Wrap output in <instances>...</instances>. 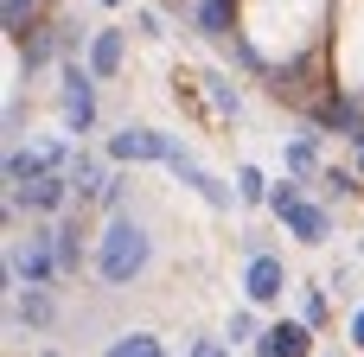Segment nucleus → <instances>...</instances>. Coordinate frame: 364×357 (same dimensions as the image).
I'll return each mask as SVG.
<instances>
[{"label":"nucleus","mask_w":364,"mask_h":357,"mask_svg":"<svg viewBox=\"0 0 364 357\" xmlns=\"http://www.w3.org/2000/svg\"><path fill=\"white\" fill-rule=\"evenodd\" d=\"M147 256H154V243H147V230L134 224V217H109L102 224V236H96V275L109 281V287H128L141 268H147Z\"/></svg>","instance_id":"1"},{"label":"nucleus","mask_w":364,"mask_h":357,"mask_svg":"<svg viewBox=\"0 0 364 357\" xmlns=\"http://www.w3.org/2000/svg\"><path fill=\"white\" fill-rule=\"evenodd\" d=\"M58 109H64V134H90V128H96V70L64 64V77H58Z\"/></svg>","instance_id":"2"},{"label":"nucleus","mask_w":364,"mask_h":357,"mask_svg":"<svg viewBox=\"0 0 364 357\" xmlns=\"http://www.w3.org/2000/svg\"><path fill=\"white\" fill-rule=\"evenodd\" d=\"M173 153H179V141L160 134V128H122V134H109V160H122V166H166Z\"/></svg>","instance_id":"3"},{"label":"nucleus","mask_w":364,"mask_h":357,"mask_svg":"<svg viewBox=\"0 0 364 357\" xmlns=\"http://www.w3.org/2000/svg\"><path fill=\"white\" fill-rule=\"evenodd\" d=\"M51 268H58L51 236H32L26 249H13V256H6V281H13V287H45V281H51Z\"/></svg>","instance_id":"4"},{"label":"nucleus","mask_w":364,"mask_h":357,"mask_svg":"<svg viewBox=\"0 0 364 357\" xmlns=\"http://www.w3.org/2000/svg\"><path fill=\"white\" fill-rule=\"evenodd\" d=\"M243 294H250V307H275V300L288 294V268H282V256H250Z\"/></svg>","instance_id":"5"},{"label":"nucleus","mask_w":364,"mask_h":357,"mask_svg":"<svg viewBox=\"0 0 364 357\" xmlns=\"http://www.w3.org/2000/svg\"><path fill=\"white\" fill-rule=\"evenodd\" d=\"M166 172H173L179 185H192V192H198L205 204H218V211H230V192H224V179H211V172H205V166H198V160H192L186 147H179V153L166 160Z\"/></svg>","instance_id":"6"},{"label":"nucleus","mask_w":364,"mask_h":357,"mask_svg":"<svg viewBox=\"0 0 364 357\" xmlns=\"http://www.w3.org/2000/svg\"><path fill=\"white\" fill-rule=\"evenodd\" d=\"M64 198H70V179L64 172H45V179H32V185L13 192V204H26V211H64Z\"/></svg>","instance_id":"7"},{"label":"nucleus","mask_w":364,"mask_h":357,"mask_svg":"<svg viewBox=\"0 0 364 357\" xmlns=\"http://www.w3.org/2000/svg\"><path fill=\"white\" fill-rule=\"evenodd\" d=\"M256 357H307V326L282 319L275 332H262V345H256Z\"/></svg>","instance_id":"8"},{"label":"nucleus","mask_w":364,"mask_h":357,"mask_svg":"<svg viewBox=\"0 0 364 357\" xmlns=\"http://www.w3.org/2000/svg\"><path fill=\"white\" fill-rule=\"evenodd\" d=\"M282 224H288L301 243H326V211H320V204H307V198H301V204H288V211H282Z\"/></svg>","instance_id":"9"},{"label":"nucleus","mask_w":364,"mask_h":357,"mask_svg":"<svg viewBox=\"0 0 364 357\" xmlns=\"http://www.w3.org/2000/svg\"><path fill=\"white\" fill-rule=\"evenodd\" d=\"M122 57H128L122 32H96V38H90V70H96V77H115V70H122Z\"/></svg>","instance_id":"10"},{"label":"nucleus","mask_w":364,"mask_h":357,"mask_svg":"<svg viewBox=\"0 0 364 357\" xmlns=\"http://www.w3.org/2000/svg\"><path fill=\"white\" fill-rule=\"evenodd\" d=\"M70 185L102 198V192H109V172H102V160H90V153H83V160H70Z\"/></svg>","instance_id":"11"},{"label":"nucleus","mask_w":364,"mask_h":357,"mask_svg":"<svg viewBox=\"0 0 364 357\" xmlns=\"http://www.w3.org/2000/svg\"><path fill=\"white\" fill-rule=\"evenodd\" d=\"M269 192H275V185H269L256 166H237V198H243V204H269Z\"/></svg>","instance_id":"12"},{"label":"nucleus","mask_w":364,"mask_h":357,"mask_svg":"<svg viewBox=\"0 0 364 357\" xmlns=\"http://www.w3.org/2000/svg\"><path fill=\"white\" fill-rule=\"evenodd\" d=\"M211 102H218V115H230V121L243 115V96H237V83H230V77H211Z\"/></svg>","instance_id":"13"},{"label":"nucleus","mask_w":364,"mask_h":357,"mask_svg":"<svg viewBox=\"0 0 364 357\" xmlns=\"http://www.w3.org/2000/svg\"><path fill=\"white\" fill-rule=\"evenodd\" d=\"M102 357H160V345H154L147 332H128V339H115Z\"/></svg>","instance_id":"14"},{"label":"nucleus","mask_w":364,"mask_h":357,"mask_svg":"<svg viewBox=\"0 0 364 357\" xmlns=\"http://www.w3.org/2000/svg\"><path fill=\"white\" fill-rule=\"evenodd\" d=\"M314 160H320V141H314V134H301V141H288V166H294V172H307Z\"/></svg>","instance_id":"15"},{"label":"nucleus","mask_w":364,"mask_h":357,"mask_svg":"<svg viewBox=\"0 0 364 357\" xmlns=\"http://www.w3.org/2000/svg\"><path fill=\"white\" fill-rule=\"evenodd\" d=\"M19 313H26L32 326H51V300H45V287H26V300H19Z\"/></svg>","instance_id":"16"},{"label":"nucleus","mask_w":364,"mask_h":357,"mask_svg":"<svg viewBox=\"0 0 364 357\" xmlns=\"http://www.w3.org/2000/svg\"><path fill=\"white\" fill-rule=\"evenodd\" d=\"M269 204H275V217H282V211H288V204H301V185H294V179H282V185H275V192H269Z\"/></svg>","instance_id":"17"},{"label":"nucleus","mask_w":364,"mask_h":357,"mask_svg":"<svg viewBox=\"0 0 364 357\" xmlns=\"http://www.w3.org/2000/svg\"><path fill=\"white\" fill-rule=\"evenodd\" d=\"M243 339H256V313H250V307L230 313V345H243Z\"/></svg>","instance_id":"18"},{"label":"nucleus","mask_w":364,"mask_h":357,"mask_svg":"<svg viewBox=\"0 0 364 357\" xmlns=\"http://www.w3.org/2000/svg\"><path fill=\"white\" fill-rule=\"evenodd\" d=\"M301 313H307V319H301V326H320V319H326V294H320V287H314V294H307V307H301Z\"/></svg>","instance_id":"19"},{"label":"nucleus","mask_w":364,"mask_h":357,"mask_svg":"<svg viewBox=\"0 0 364 357\" xmlns=\"http://www.w3.org/2000/svg\"><path fill=\"white\" fill-rule=\"evenodd\" d=\"M352 345H358V351H364V307H358V313H352Z\"/></svg>","instance_id":"20"},{"label":"nucleus","mask_w":364,"mask_h":357,"mask_svg":"<svg viewBox=\"0 0 364 357\" xmlns=\"http://www.w3.org/2000/svg\"><path fill=\"white\" fill-rule=\"evenodd\" d=\"M19 6H32V0H6V26H19Z\"/></svg>","instance_id":"21"},{"label":"nucleus","mask_w":364,"mask_h":357,"mask_svg":"<svg viewBox=\"0 0 364 357\" xmlns=\"http://www.w3.org/2000/svg\"><path fill=\"white\" fill-rule=\"evenodd\" d=\"M198 357H230V351H224V345H211V339H205V345H198Z\"/></svg>","instance_id":"22"},{"label":"nucleus","mask_w":364,"mask_h":357,"mask_svg":"<svg viewBox=\"0 0 364 357\" xmlns=\"http://www.w3.org/2000/svg\"><path fill=\"white\" fill-rule=\"evenodd\" d=\"M358 166H364V128H358Z\"/></svg>","instance_id":"23"},{"label":"nucleus","mask_w":364,"mask_h":357,"mask_svg":"<svg viewBox=\"0 0 364 357\" xmlns=\"http://www.w3.org/2000/svg\"><path fill=\"white\" fill-rule=\"evenodd\" d=\"M102 6H122V0H102Z\"/></svg>","instance_id":"24"},{"label":"nucleus","mask_w":364,"mask_h":357,"mask_svg":"<svg viewBox=\"0 0 364 357\" xmlns=\"http://www.w3.org/2000/svg\"><path fill=\"white\" fill-rule=\"evenodd\" d=\"M45 357H64V351H45Z\"/></svg>","instance_id":"25"}]
</instances>
